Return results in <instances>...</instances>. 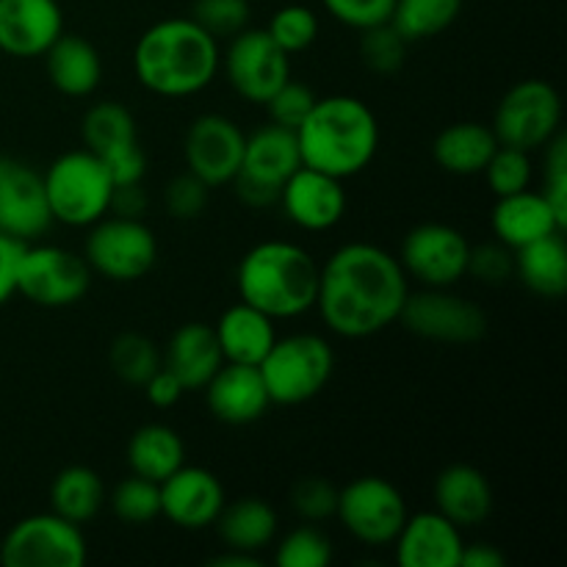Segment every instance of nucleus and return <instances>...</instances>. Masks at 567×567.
Returning a JSON list of instances; mask_svg holds the SVG:
<instances>
[{"label":"nucleus","instance_id":"nucleus-32","mask_svg":"<svg viewBox=\"0 0 567 567\" xmlns=\"http://www.w3.org/2000/svg\"><path fill=\"white\" fill-rule=\"evenodd\" d=\"M105 502V485L97 471L86 465H70L55 474L50 485V513L61 515L70 524H89L97 518Z\"/></svg>","mask_w":567,"mask_h":567},{"label":"nucleus","instance_id":"nucleus-29","mask_svg":"<svg viewBox=\"0 0 567 567\" xmlns=\"http://www.w3.org/2000/svg\"><path fill=\"white\" fill-rule=\"evenodd\" d=\"M214 526L219 529L225 548H236V551L247 554H258L269 548L275 543L277 529H280L275 507L255 496L225 504Z\"/></svg>","mask_w":567,"mask_h":567},{"label":"nucleus","instance_id":"nucleus-53","mask_svg":"<svg viewBox=\"0 0 567 567\" xmlns=\"http://www.w3.org/2000/svg\"><path fill=\"white\" fill-rule=\"evenodd\" d=\"M210 565L216 567H260L258 554H247V551H236V548H227L225 554L210 559Z\"/></svg>","mask_w":567,"mask_h":567},{"label":"nucleus","instance_id":"nucleus-47","mask_svg":"<svg viewBox=\"0 0 567 567\" xmlns=\"http://www.w3.org/2000/svg\"><path fill=\"white\" fill-rule=\"evenodd\" d=\"M543 194L551 208L567 221V138L563 133L546 144V186Z\"/></svg>","mask_w":567,"mask_h":567},{"label":"nucleus","instance_id":"nucleus-49","mask_svg":"<svg viewBox=\"0 0 567 567\" xmlns=\"http://www.w3.org/2000/svg\"><path fill=\"white\" fill-rule=\"evenodd\" d=\"M142 388H144V393H147L150 404H153V408H161V410L175 408V404L181 402L183 393H186L183 382L177 380V377L172 374L164 363H161V369L155 371V374L150 377Z\"/></svg>","mask_w":567,"mask_h":567},{"label":"nucleus","instance_id":"nucleus-17","mask_svg":"<svg viewBox=\"0 0 567 567\" xmlns=\"http://www.w3.org/2000/svg\"><path fill=\"white\" fill-rule=\"evenodd\" d=\"M53 225L44 183L33 166L0 155V233L31 244Z\"/></svg>","mask_w":567,"mask_h":567},{"label":"nucleus","instance_id":"nucleus-31","mask_svg":"<svg viewBox=\"0 0 567 567\" xmlns=\"http://www.w3.org/2000/svg\"><path fill=\"white\" fill-rule=\"evenodd\" d=\"M127 465L136 476L161 485L166 476L186 465V446L172 426L144 424L127 441Z\"/></svg>","mask_w":567,"mask_h":567},{"label":"nucleus","instance_id":"nucleus-42","mask_svg":"<svg viewBox=\"0 0 567 567\" xmlns=\"http://www.w3.org/2000/svg\"><path fill=\"white\" fill-rule=\"evenodd\" d=\"M291 507L308 524H321L327 518H336L338 509V487L324 476H305L293 485Z\"/></svg>","mask_w":567,"mask_h":567},{"label":"nucleus","instance_id":"nucleus-52","mask_svg":"<svg viewBox=\"0 0 567 567\" xmlns=\"http://www.w3.org/2000/svg\"><path fill=\"white\" fill-rule=\"evenodd\" d=\"M507 565V557L498 551L491 543H471V546H463V554H460V567H504Z\"/></svg>","mask_w":567,"mask_h":567},{"label":"nucleus","instance_id":"nucleus-39","mask_svg":"<svg viewBox=\"0 0 567 567\" xmlns=\"http://www.w3.org/2000/svg\"><path fill=\"white\" fill-rule=\"evenodd\" d=\"M275 44L280 50H286L288 55L302 53L319 37V17L308 9V6H282L271 14L269 28H266Z\"/></svg>","mask_w":567,"mask_h":567},{"label":"nucleus","instance_id":"nucleus-34","mask_svg":"<svg viewBox=\"0 0 567 567\" xmlns=\"http://www.w3.org/2000/svg\"><path fill=\"white\" fill-rule=\"evenodd\" d=\"M463 0H396L391 25L408 39V44L437 37L457 22Z\"/></svg>","mask_w":567,"mask_h":567},{"label":"nucleus","instance_id":"nucleus-20","mask_svg":"<svg viewBox=\"0 0 567 567\" xmlns=\"http://www.w3.org/2000/svg\"><path fill=\"white\" fill-rule=\"evenodd\" d=\"M64 33L59 0H0V50L14 59H37Z\"/></svg>","mask_w":567,"mask_h":567},{"label":"nucleus","instance_id":"nucleus-11","mask_svg":"<svg viewBox=\"0 0 567 567\" xmlns=\"http://www.w3.org/2000/svg\"><path fill=\"white\" fill-rule=\"evenodd\" d=\"M17 293L39 308H70L86 297L92 286V269L86 258L64 247L25 244L17 260Z\"/></svg>","mask_w":567,"mask_h":567},{"label":"nucleus","instance_id":"nucleus-28","mask_svg":"<svg viewBox=\"0 0 567 567\" xmlns=\"http://www.w3.org/2000/svg\"><path fill=\"white\" fill-rule=\"evenodd\" d=\"M496 147L498 138L493 127L480 125V122H454L435 136L432 158L449 175L474 177L485 172Z\"/></svg>","mask_w":567,"mask_h":567},{"label":"nucleus","instance_id":"nucleus-36","mask_svg":"<svg viewBox=\"0 0 567 567\" xmlns=\"http://www.w3.org/2000/svg\"><path fill=\"white\" fill-rule=\"evenodd\" d=\"M111 509L122 524L144 526L153 524L161 515V487L158 482L142 480L133 474L131 480H122L111 493Z\"/></svg>","mask_w":567,"mask_h":567},{"label":"nucleus","instance_id":"nucleus-8","mask_svg":"<svg viewBox=\"0 0 567 567\" xmlns=\"http://www.w3.org/2000/svg\"><path fill=\"white\" fill-rule=\"evenodd\" d=\"M89 269L111 282H136L150 275L158 260L155 233L142 219L105 214L94 221L83 247Z\"/></svg>","mask_w":567,"mask_h":567},{"label":"nucleus","instance_id":"nucleus-24","mask_svg":"<svg viewBox=\"0 0 567 567\" xmlns=\"http://www.w3.org/2000/svg\"><path fill=\"white\" fill-rule=\"evenodd\" d=\"M435 509L460 529L482 524L493 513V487L480 468L454 463L435 480Z\"/></svg>","mask_w":567,"mask_h":567},{"label":"nucleus","instance_id":"nucleus-45","mask_svg":"<svg viewBox=\"0 0 567 567\" xmlns=\"http://www.w3.org/2000/svg\"><path fill=\"white\" fill-rule=\"evenodd\" d=\"M321 3L332 20L354 28V31H365V28L391 22L396 0H321Z\"/></svg>","mask_w":567,"mask_h":567},{"label":"nucleus","instance_id":"nucleus-13","mask_svg":"<svg viewBox=\"0 0 567 567\" xmlns=\"http://www.w3.org/2000/svg\"><path fill=\"white\" fill-rule=\"evenodd\" d=\"M399 321L413 336L441 343H474L487 332V319L471 299L449 288H424L408 293Z\"/></svg>","mask_w":567,"mask_h":567},{"label":"nucleus","instance_id":"nucleus-25","mask_svg":"<svg viewBox=\"0 0 567 567\" xmlns=\"http://www.w3.org/2000/svg\"><path fill=\"white\" fill-rule=\"evenodd\" d=\"M221 363L225 358H221L214 327L203 321L177 327L164 354V365L183 382L186 391H203L210 377L221 369Z\"/></svg>","mask_w":567,"mask_h":567},{"label":"nucleus","instance_id":"nucleus-7","mask_svg":"<svg viewBox=\"0 0 567 567\" xmlns=\"http://www.w3.org/2000/svg\"><path fill=\"white\" fill-rule=\"evenodd\" d=\"M302 166L297 133L280 125H266L249 133L244 142L241 169L233 177L236 194L249 208H271L280 203L288 177Z\"/></svg>","mask_w":567,"mask_h":567},{"label":"nucleus","instance_id":"nucleus-35","mask_svg":"<svg viewBox=\"0 0 567 567\" xmlns=\"http://www.w3.org/2000/svg\"><path fill=\"white\" fill-rule=\"evenodd\" d=\"M109 363L111 371L122 382H127V385H144L161 369L164 358H161L158 347L147 336H142V332H122L111 343Z\"/></svg>","mask_w":567,"mask_h":567},{"label":"nucleus","instance_id":"nucleus-51","mask_svg":"<svg viewBox=\"0 0 567 567\" xmlns=\"http://www.w3.org/2000/svg\"><path fill=\"white\" fill-rule=\"evenodd\" d=\"M25 244L17 241V238L3 236L0 233V308L11 299V293H17V260Z\"/></svg>","mask_w":567,"mask_h":567},{"label":"nucleus","instance_id":"nucleus-40","mask_svg":"<svg viewBox=\"0 0 567 567\" xmlns=\"http://www.w3.org/2000/svg\"><path fill=\"white\" fill-rule=\"evenodd\" d=\"M249 0H194L192 20L219 42L233 39L249 25Z\"/></svg>","mask_w":567,"mask_h":567},{"label":"nucleus","instance_id":"nucleus-41","mask_svg":"<svg viewBox=\"0 0 567 567\" xmlns=\"http://www.w3.org/2000/svg\"><path fill=\"white\" fill-rule=\"evenodd\" d=\"M482 175H485L487 186H491V192L496 197H509V194L524 192L532 183L529 153L498 144Z\"/></svg>","mask_w":567,"mask_h":567},{"label":"nucleus","instance_id":"nucleus-26","mask_svg":"<svg viewBox=\"0 0 567 567\" xmlns=\"http://www.w3.org/2000/svg\"><path fill=\"white\" fill-rule=\"evenodd\" d=\"M275 324V319H269V316L260 313L258 308L247 302H236L233 308H227L214 324L225 363L260 365L271 343L277 341Z\"/></svg>","mask_w":567,"mask_h":567},{"label":"nucleus","instance_id":"nucleus-48","mask_svg":"<svg viewBox=\"0 0 567 567\" xmlns=\"http://www.w3.org/2000/svg\"><path fill=\"white\" fill-rule=\"evenodd\" d=\"M109 169V177L114 186H127V183H142L147 175V155H144L142 144L133 142L127 147L116 150V153L100 158Z\"/></svg>","mask_w":567,"mask_h":567},{"label":"nucleus","instance_id":"nucleus-46","mask_svg":"<svg viewBox=\"0 0 567 567\" xmlns=\"http://www.w3.org/2000/svg\"><path fill=\"white\" fill-rule=\"evenodd\" d=\"M465 275H474L485 286H498L515 275V252L502 241L471 247Z\"/></svg>","mask_w":567,"mask_h":567},{"label":"nucleus","instance_id":"nucleus-33","mask_svg":"<svg viewBox=\"0 0 567 567\" xmlns=\"http://www.w3.org/2000/svg\"><path fill=\"white\" fill-rule=\"evenodd\" d=\"M81 133L86 150L97 155V158H105V155L138 142L136 120H133V114L125 105L114 103V100H103V103L92 105L86 116H83Z\"/></svg>","mask_w":567,"mask_h":567},{"label":"nucleus","instance_id":"nucleus-15","mask_svg":"<svg viewBox=\"0 0 567 567\" xmlns=\"http://www.w3.org/2000/svg\"><path fill=\"white\" fill-rule=\"evenodd\" d=\"M219 66H225L227 83L238 97L260 105L291 78V61L286 50L277 48L269 33L252 28H244L230 39Z\"/></svg>","mask_w":567,"mask_h":567},{"label":"nucleus","instance_id":"nucleus-43","mask_svg":"<svg viewBox=\"0 0 567 567\" xmlns=\"http://www.w3.org/2000/svg\"><path fill=\"white\" fill-rule=\"evenodd\" d=\"M210 203V186L205 181H199L192 172H183V175L172 177L164 188V205L169 210L172 219L192 221L199 219L205 214Z\"/></svg>","mask_w":567,"mask_h":567},{"label":"nucleus","instance_id":"nucleus-19","mask_svg":"<svg viewBox=\"0 0 567 567\" xmlns=\"http://www.w3.org/2000/svg\"><path fill=\"white\" fill-rule=\"evenodd\" d=\"M280 205L288 219L310 233L332 230L347 214V192L343 181L299 166L280 192Z\"/></svg>","mask_w":567,"mask_h":567},{"label":"nucleus","instance_id":"nucleus-12","mask_svg":"<svg viewBox=\"0 0 567 567\" xmlns=\"http://www.w3.org/2000/svg\"><path fill=\"white\" fill-rule=\"evenodd\" d=\"M408 515L399 487L382 476H360L338 491L336 518L363 546H391Z\"/></svg>","mask_w":567,"mask_h":567},{"label":"nucleus","instance_id":"nucleus-23","mask_svg":"<svg viewBox=\"0 0 567 567\" xmlns=\"http://www.w3.org/2000/svg\"><path fill=\"white\" fill-rule=\"evenodd\" d=\"M491 227L498 241L515 252L526 244L540 241L554 233H565L567 221L551 208L546 194L524 188V192L509 194V197H496Z\"/></svg>","mask_w":567,"mask_h":567},{"label":"nucleus","instance_id":"nucleus-2","mask_svg":"<svg viewBox=\"0 0 567 567\" xmlns=\"http://www.w3.org/2000/svg\"><path fill=\"white\" fill-rule=\"evenodd\" d=\"M221 64L219 42L192 17L155 22L133 48V72L158 97H192L210 86Z\"/></svg>","mask_w":567,"mask_h":567},{"label":"nucleus","instance_id":"nucleus-1","mask_svg":"<svg viewBox=\"0 0 567 567\" xmlns=\"http://www.w3.org/2000/svg\"><path fill=\"white\" fill-rule=\"evenodd\" d=\"M410 277L399 258L369 241L343 244L319 266L316 308L341 338H371L399 321Z\"/></svg>","mask_w":567,"mask_h":567},{"label":"nucleus","instance_id":"nucleus-14","mask_svg":"<svg viewBox=\"0 0 567 567\" xmlns=\"http://www.w3.org/2000/svg\"><path fill=\"white\" fill-rule=\"evenodd\" d=\"M468 252V238L457 227L426 221L404 236L399 264L404 275L419 280L424 288H452L465 277Z\"/></svg>","mask_w":567,"mask_h":567},{"label":"nucleus","instance_id":"nucleus-4","mask_svg":"<svg viewBox=\"0 0 567 567\" xmlns=\"http://www.w3.org/2000/svg\"><path fill=\"white\" fill-rule=\"evenodd\" d=\"M241 302L269 319H297L316 308L319 264L308 249L291 241H264L249 249L236 269Z\"/></svg>","mask_w":567,"mask_h":567},{"label":"nucleus","instance_id":"nucleus-5","mask_svg":"<svg viewBox=\"0 0 567 567\" xmlns=\"http://www.w3.org/2000/svg\"><path fill=\"white\" fill-rule=\"evenodd\" d=\"M271 404L293 408L319 396L336 371V352L313 332L277 338L258 365Z\"/></svg>","mask_w":567,"mask_h":567},{"label":"nucleus","instance_id":"nucleus-21","mask_svg":"<svg viewBox=\"0 0 567 567\" xmlns=\"http://www.w3.org/2000/svg\"><path fill=\"white\" fill-rule=\"evenodd\" d=\"M393 546L402 567H460L465 543L460 526L443 518L437 509H430L408 515Z\"/></svg>","mask_w":567,"mask_h":567},{"label":"nucleus","instance_id":"nucleus-30","mask_svg":"<svg viewBox=\"0 0 567 567\" xmlns=\"http://www.w3.org/2000/svg\"><path fill=\"white\" fill-rule=\"evenodd\" d=\"M515 277L543 299H559L567 291V247L563 233L515 249Z\"/></svg>","mask_w":567,"mask_h":567},{"label":"nucleus","instance_id":"nucleus-3","mask_svg":"<svg viewBox=\"0 0 567 567\" xmlns=\"http://www.w3.org/2000/svg\"><path fill=\"white\" fill-rule=\"evenodd\" d=\"M302 166L349 181L369 169L380 150V122L369 103L352 94L316 100L308 120L297 127Z\"/></svg>","mask_w":567,"mask_h":567},{"label":"nucleus","instance_id":"nucleus-18","mask_svg":"<svg viewBox=\"0 0 567 567\" xmlns=\"http://www.w3.org/2000/svg\"><path fill=\"white\" fill-rule=\"evenodd\" d=\"M158 487L161 515L169 518V524L188 532H203L214 526L221 507L227 504L221 482L199 465H181Z\"/></svg>","mask_w":567,"mask_h":567},{"label":"nucleus","instance_id":"nucleus-44","mask_svg":"<svg viewBox=\"0 0 567 567\" xmlns=\"http://www.w3.org/2000/svg\"><path fill=\"white\" fill-rule=\"evenodd\" d=\"M316 100L319 97L313 94V89L288 78V81L282 83V86L277 89L264 105L269 109V116L275 125L288 127V131H297V127L308 120L310 111H313Z\"/></svg>","mask_w":567,"mask_h":567},{"label":"nucleus","instance_id":"nucleus-38","mask_svg":"<svg viewBox=\"0 0 567 567\" xmlns=\"http://www.w3.org/2000/svg\"><path fill=\"white\" fill-rule=\"evenodd\" d=\"M275 563L280 567H327L332 563L330 537L316 529V524L297 526L280 540Z\"/></svg>","mask_w":567,"mask_h":567},{"label":"nucleus","instance_id":"nucleus-27","mask_svg":"<svg viewBox=\"0 0 567 567\" xmlns=\"http://www.w3.org/2000/svg\"><path fill=\"white\" fill-rule=\"evenodd\" d=\"M53 89L66 97H89L103 81V59L89 39L61 33L44 53Z\"/></svg>","mask_w":567,"mask_h":567},{"label":"nucleus","instance_id":"nucleus-10","mask_svg":"<svg viewBox=\"0 0 567 567\" xmlns=\"http://www.w3.org/2000/svg\"><path fill=\"white\" fill-rule=\"evenodd\" d=\"M89 559L81 526L55 513L17 520L0 543L3 567H83Z\"/></svg>","mask_w":567,"mask_h":567},{"label":"nucleus","instance_id":"nucleus-37","mask_svg":"<svg viewBox=\"0 0 567 567\" xmlns=\"http://www.w3.org/2000/svg\"><path fill=\"white\" fill-rule=\"evenodd\" d=\"M404 55H408V39L391 22L360 31V59L377 75H393L402 70Z\"/></svg>","mask_w":567,"mask_h":567},{"label":"nucleus","instance_id":"nucleus-9","mask_svg":"<svg viewBox=\"0 0 567 567\" xmlns=\"http://www.w3.org/2000/svg\"><path fill=\"white\" fill-rule=\"evenodd\" d=\"M563 125V97L557 89L540 78H529L509 89L493 116V133L504 147L535 150L546 147Z\"/></svg>","mask_w":567,"mask_h":567},{"label":"nucleus","instance_id":"nucleus-16","mask_svg":"<svg viewBox=\"0 0 567 567\" xmlns=\"http://www.w3.org/2000/svg\"><path fill=\"white\" fill-rule=\"evenodd\" d=\"M247 133L221 114H203L188 125L183 142L186 169L210 188L227 186L241 169Z\"/></svg>","mask_w":567,"mask_h":567},{"label":"nucleus","instance_id":"nucleus-6","mask_svg":"<svg viewBox=\"0 0 567 567\" xmlns=\"http://www.w3.org/2000/svg\"><path fill=\"white\" fill-rule=\"evenodd\" d=\"M42 183L53 221L66 227H92L109 214L114 183L103 161L86 147L59 155L42 175Z\"/></svg>","mask_w":567,"mask_h":567},{"label":"nucleus","instance_id":"nucleus-50","mask_svg":"<svg viewBox=\"0 0 567 567\" xmlns=\"http://www.w3.org/2000/svg\"><path fill=\"white\" fill-rule=\"evenodd\" d=\"M147 210V192L142 183H127V186H114L109 203V214L125 216V219H142Z\"/></svg>","mask_w":567,"mask_h":567},{"label":"nucleus","instance_id":"nucleus-22","mask_svg":"<svg viewBox=\"0 0 567 567\" xmlns=\"http://www.w3.org/2000/svg\"><path fill=\"white\" fill-rule=\"evenodd\" d=\"M203 391L214 419L233 426L252 424L271 404L258 365L221 363V369L210 377Z\"/></svg>","mask_w":567,"mask_h":567}]
</instances>
